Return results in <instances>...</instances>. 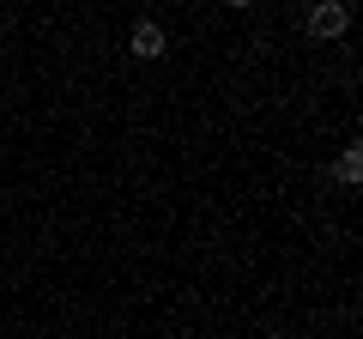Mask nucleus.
I'll return each mask as SVG.
<instances>
[{"mask_svg": "<svg viewBox=\"0 0 363 339\" xmlns=\"http://www.w3.org/2000/svg\"><path fill=\"white\" fill-rule=\"evenodd\" d=\"M351 25V13H345V6H339V0H321V6H309V37H339V30H345Z\"/></svg>", "mask_w": 363, "mask_h": 339, "instance_id": "1", "label": "nucleus"}, {"mask_svg": "<svg viewBox=\"0 0 363 339\" xmlns=\"http://www.w3.org/2000/svg\"><path fill=\"white\" fill-rule=\"evenodd\" d=\"M128 49H133V61H157V55H164V30H157L152 18H140L133 37H128Z\"/></svg>", "mask_w": 363, "mask_h": 339, "instance_id": "2", "label": "nucleus"}, {"mask_svg": "<svg viewBox=\"0 0 363 339\" xmlns=\"http://www.w3.org/2000/svg\"><path fill=\"white\" fill-rule=\"evenodd\" d=\"M333 176H339V182H363V152H357V145H345V152H339V164H333Z\"/></svg>", "mask_w": 363, "mask_h": 339, "instance_id": "3", "label": "nucleus"}]
</instances>
